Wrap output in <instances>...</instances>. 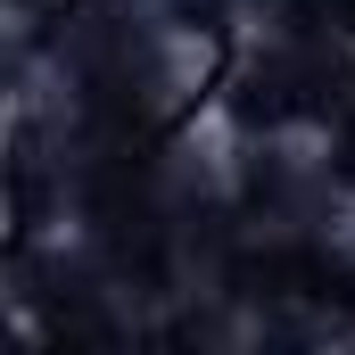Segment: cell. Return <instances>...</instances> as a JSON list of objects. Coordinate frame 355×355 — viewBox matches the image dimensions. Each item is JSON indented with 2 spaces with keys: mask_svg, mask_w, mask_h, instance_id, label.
Returning <instances> with one entry per match:
<instances>
[{
  "mask_svg": "<svg viewBox=\"0 0 355 355\" xmlns=\"http://www.w3.org/2000/svg\"><path fill=\"white\" fill-rule=\"evenodd\" d=\"M331 240H339V257H347V272H355V207L339 215V232H331Z\"/></svg>",
  "mask_w": 355,
  "mask_h": 355,
  "instance_id": "obj_1",
  "label": "cell"
}]
</instances>
